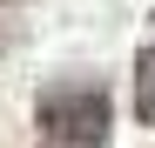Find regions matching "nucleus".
<instances>
[{
    "label": "nucleus",
    "instance_id": "2",
    "mask_svg": "<svg viewBox=\"0 0 155 148\" xmlns=\"http://www.w3.org/2000/svg\"><path fill=\"white\" fill-rule=\"evenodd\" d=\"M135 114H142V128H155V40L135 54Z\"/></svg>",
    "mask_w": 155,
    "mask_h": 148
},
{
    "label": "nucleus",
    "instance_id": "1",
    "mask_svg": "<svg viewBox=\"0 0 155 148\" xmlns=\"http://www.w3.org/2000/svg\"><path fill=\"white\" fill-rule=\"evenodd\" d=\"M108 94H101V81H74V88H47L34 101V128H41V148H101L108 141Z\"/></svg>",
    "mask_w": 155,
    "mask_h": 148
}]
</instances>
